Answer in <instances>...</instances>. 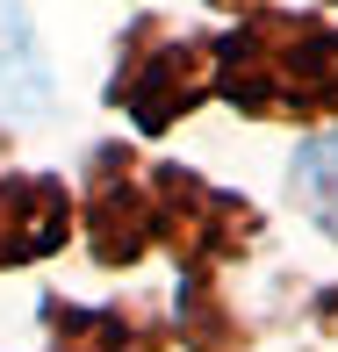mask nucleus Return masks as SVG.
Wrapping results in <instances>:
<instances>
[{"label": "nucleus", "mask_w": 338, "mask_h": 352, "mask_svg": "<svg viewBox=\"0 0 338 352\" xmlns=\"http://www.w3.org/2000/svg\"><path fill=\"white\" fill-rule=\"evenodd\" d=\"M216 94L260 122L338 116V22L324 14H252L216 36Z\"/></svg>", "instance_id": "1"}, {"label": "nucleus", "mask_w": 338, "mask_h": 352, "mask_svg": "<svg viewBox=\"0 0 338 352\" xmlns=\"http://www.w3.org/2000/svg\"><path fill=\"white\" fill-rule=\"evenodd\" d=\"M216 94V43L202 36H173V29H130L123 43V65H116V87L108 101L130 108L137 130H173L195 101Z\"/></svg>", "instance_id": "2"}, {"label": "nucleus", "mask_w": 338, "mask_h": 352, "mask_svg": "<svg viewBox=\"0 0 338 352\" xmlns=\"http://www.w3.org/2000/svg\"><path fill=\"white\" fill-rule=\"evenodd\" d=\"M151 209H158V245H173L187 266H223L260 237V209L237 195H216L195 173L158 166L151 173Z\"/></svg>", "instance_id": "3"}, {"label": "nucleus", "mask_w": 338, "mask_h": 352, "mask_svg": "<svg viewBox=\"0 0 338 352\" xmlns=\"http://www.w3.org/2000/svg\"><path fill=\"white\" fill-rule=\"evenodd\" d=\"M87 245L101 266H130L144 245H158V209L151 187H144V166L123 144H101L87 173Z\"/></svg>", "instance_id": "4"}, {"label": "nucleus", "mask_w": 338, "mask_h": 352, "mask_svg": "<svg viewBox=\"0 0 338 352\" xmlns=\"http://www.w3.org/2000/svg\"><path fill=\"white\" fill-rule=\"evenodd\" d=\"M72 230V195L51 173H8L0 180V266L51 259Z\"/></svg>", "instance_id": "5"}, {"label": "nucleus", "mask_w": 338, "mask_h": 352, "mask_svg": "<svg viewBox=\"0 0 338 352\" xmlns=\"http://www.w3.org/2000/svg\"><path fill=\"white\" fill-rule=\"evenodd\" d=\"M0 116L8 122H43L51 116V65L36 51L22 0H0Z\"/></svg>", "instance_id": "6"}, {"label": "nucleus", "mask_w": 338, "mask_h": 352, "mask_svg": "<svg viewBox=\"0 0 338 352\" xmlns=\"http://www.w3.org/2000/svg\"><path fill=\"white\" fill-rule=\"evenodd\" d=\"M51 316V352H151L158 338L137 331L123 309H72V302H43Z\"/></svg>", "instance_id": "7"}, {"label": "nucleus", "mask_w": 338, "mask_h": 352, "mask_svg": "<svg viewBox=\"0 0 338 352\" xmlns=\"http://www.w3.org/2000/svg\"><path fill=\"white\" fill-rule=\"evenodd\" d=\"M288 187L302 195V209H310L317 230L338 237V137H317L295 151V166H288Z\"/></svg>", "instance_id": "8"}, {"label": "nucleus", "mask_w": 338, "mask_h": 352, "mask_svg": "<svg viewBox=\"0 0 338 352\" xmlns=\"http://www.w3.org/2000/svg\"><path fill=\"white\" fill-rule=\"evenodd\" d=\"M216 8H260V0H216Z\"/></svg>", "instance_id": "9"}]
</instances>
